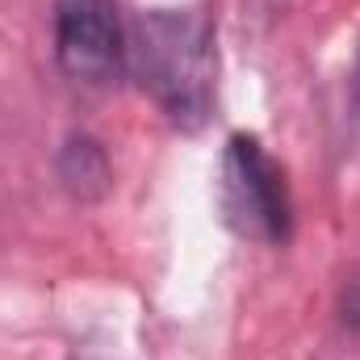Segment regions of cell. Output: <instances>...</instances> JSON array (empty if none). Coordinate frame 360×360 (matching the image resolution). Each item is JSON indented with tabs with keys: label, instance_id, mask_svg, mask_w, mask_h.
Returning a JSON list of instances; mask_svg holds the SVG:
<instances>
[{
	"label": "cell",
	"instance_id": "obj_1",
	"mask_svg": "<svg viewBox=\"0 0 360 360\" xmlns=\"http://www.w3.org/2000/svg\"><path fill=\"white\" fill-rule=\"evenodd\" d=\"M126 63L134 68L143 92L155 96V105L184 130H197L214 109V30L193 8H155L139 17V25L126 34Z\"/></svg>",
	"mask_w": 360,
	"mask_h": 360
},
{
	"label": "cell",
	"instance_id": "obj_2",
	"mask_svg": "<svg viewBox=\"0 0 360 360\" xmlns=\"http://www.w3.org/2000/svg\"><path fill=\"white\" fill-rule=\"evenodd\" d=\"M218 201H222V218L235 235H243L252 243H269V248L289 239V226H293L289 184L260 139L235 134L226 143Z\"/></svg>",
	"mask_w": 360,
	"mask_h": 360
},
{
	"label": "cell",
	"instance_id": "obj_3",
	"mask_svg": "<svg viewBox=\"0 0 360 360\" xmlns=\"http://www.w3.org/2000/svg\"><path fill=\"white\" fill-rule=\"evenodd\" d=\"M55 59L76 84H109L126 68V30L113 0L55 4Z\"/></svg>",
	"mask_w": 360,
	"mask_h": 360
},
{
	"label": "cell",
	"instance_id": "obj_4",
	"mask_svg": "<svg viewBox=\"0 0 360 360\" xmlns=\"http://www.w3.org/2000/svg\"><path fill=\"white\" fill-rule=\"evenodd\" d=\"M59 180L76 201H96L109 188V160L101 151V143L92 139H68V147L59 151Z\"/></svg>",
	"mask_w": 360,
	"mask_h": 360
},
{
	"label": "cell",
	"instance_id": "obj_5",
	"mask_svg": "<svg viewBox=\"0 0 360 360\" xmlns=\"http://www.w3.org/2000/svg\"><path fill=\"white\" fill-rule=\"evenodd\" d=\"M340 323L348 331H360V269L348 276V285L340 293Z\"/></svg>",
	"mask_w": 360,
	"mask_h": 360
}]
</instances>
